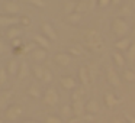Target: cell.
Returning <instances> with one entry per match:
<instances>
[{
  "label": "cell",
  "instance_id": "obj_1",
  "mask_svg": "<svg viewBox=\"0 0 135 123\" xmlns=\"http://www.w3.org/2000/svg\"><path fill=\"white\" fill-rule=\"evenodd\" d=\"M83 47L87 48L90 51H102L103 49V38L102 33L97 29H86L84 35H83Z\"/></svg>",
  "mask_w": 135,
  "mask_h": 123
},
{
  "label": "cell",
  "instance_id": "obj_2",
  "mask_svg": "<svg viewBox=\"0 0 135 123\" xmlns=\"http://www.w3.org/2000/svg\"><path fill=\"white\" fill-rule=\"evenodd\" d=\"M110 30L113 32V35L118 39H120V38L128 36L129 30H131V26H129V23L123 18H115V19H112Z\"/></svg>",
  "mask_w": 135,
  "mask_h": 123
},
{
  "label": "cell",
  "instance_id": "obj_3",
  "mask_svg": "<svg viewBox=\"0 0 135 123\" xmlns=\"http://www.w3.org/2000/svg\"><path fill=\"white\" fill-rule=\"evenodd\" d=\"M23 113V109L21 104H10L9 107L4 110V119L9 122H16Z\"/></svg>",
  "mask_w": 135,
  "mask_h": 123
},
{
  "label": "cell",
  "instance_id": "obj_4",
  "mask_svg": "<svg viewBox=\"0 0 135 123\" xmlns=\"http://www.w3.org/2000/svg\"><path fill=\"white\" fill-rule=\"evenodd\" d=\"M58 100H60L58 91H57L54 87L47 88V90H45V93H44V96H42V101H44V104L51 106V107H52V106H55L57 103H58Z\"/></svg>",
  "mask_w": 135,
  "mask_h": 123
},
{
  "label": "cell",
  "instance_id": "obj_5",
  "mask_svg": "<svg viewBox=\"0 0 135 123\" xmlns=\"http://www.w3.org/2000/svg\"><path fill=\"white\" fill-rule=\"evenodd\" d=\"M3 10H4V15H9V16H19L21 13V4L13 2V0H4L3 2Z\"/></svg>",
  "mask_w": 135,
  "mask_h": 123
},
{
  "label": "cell",
  "instance_id": "obj_6",
  "mask_svg": "<svg viewBox=\"0 0 135 123\" xmlns=\"http://www.w3.org/2000/svg\"><path fill=\"white\" fill-rule=\"evenodd\" d=\"M41 32L44 36H47L50 41H57L58 39V33H57L55 28L51 25V22H42L41 23Z\"/></svg>",
  "mask_w": 135,
  "mask_h": 123
},
{
  "label": "cell",
  "instance_id": "obj_7",
  "mask_svg": "<svg viewBox=\"0 0 135 123\" xmlns=\"http://www.w3.org/2000/svg\"><path fill=\"white\" fill-rule=\"evenodd\" d=\"M106 81L112 85V87H119L120 85V75L113 67H109L106 70Z\"/></svg>",
  "mask_w": 135,
  "mask_h": 123
},
{
  "label": "cell",
  "instance_id": "obj_8",
  "mask_svg": "<svg viewBox=\"0 0 135 123\" xmlns=\"http://www.w3.org/2000/svg\"><path fill=\"white\" fill-rule=\"evenodd\" d=\"M21 16H9V15H0V26L2 28H12L18 26Z\"/></svg>",
  "mask_w": 135,
  "mask_h": 123
},
{
  "label": "cell",
  "instance_id": "obj_9",
  "mask_svg": "<svg viewBox=\"0 0 135 123\" xmlns=\"http://www.w3.org/2000/svg\"><path fill=\"white\" fill-rule=\"evenodd\" d=\"M54 61L60 67H68L71 64V55L68 52H57L54 55Z\"/></svg>",
  "mask_w": 135,
  "mask_h": 123
},
{
  "label": "cell",
  "instance_id": "obj_10",
  "mask_svg": "<svg viewBox=\"0 0 135 123\" xmlns=\"http://www.w3.org/2000/svg\"><path fill=\"white\" fill-rule=\"evenodd\" d=\"M60 84H61V87L64 88V90H70L73 91L74 88H77V81L76 78H74L73 75H64L60 78Z\"/></svg>",
  "mask_w": 135,
  "mask_h": 123
},
{
  "label": "cell",
  "instance_id": "obj_11",
  "mask_svg": "<svg viewBox=\"0 0 135 123\" xmlns=\"http://www.w3.org/2000/svg\"><path fill=\"white\" fill-rule=\"evenodd\" d=\"M131 44H132L131 38H129V36H125V38L116 39L115 44H113V48H115V51H119V52H123V51L126 52L128 48L131 47Z\"/></svg>",
  "mask_w": 135,
  "mask_h": 123
},
{
  "label": "cell",
  "instance_id": "obj_12",
  "mask_svg": "<svg viewBox=\"0 0 135 123\" xmlns=\"http://www.w3.org/2000/svg\"><path fill=\"white\" fill-rule=\"evenodd\" d=\"M103 101H105V104L108 106L109 109H113L115 106H118L122 100L118 99L116 96H115V93H112V91H108V93H105V96H103Z\"/></svg>",
  "mask_w": 135,
  "mask_h": 123
},
{
  "label": "cell",
  "instance_id": "obj_13",
  "mask_svg": "<svg viewBox=\"0 0 135 123\" xmlns=\"http://www.w3.org/2000/svg\"><path fill=\"white\" fill-rule=\"evenodd\" d=\"M71 107H73V116L74 117H80L81 119L83 116L86 114V104L84 101H74L71 103Z\"/></svg>",
  "mask_w": 135,
  "mask_h": 123
},
{
  "label": "cell",
  "instance_id": "obj_14",
  "mask_svg": "<svg viewBox=\"0 0 135 123\" xmlns=\"http://www.w3.org/2000/svg\"><path fill=\"white\" fill-rule=\"evenodd\" d=\"M33 42L36 44V47L44 48V49H48V48L51 47V41L47 38V36L42 35V33H36V35H33Z\"/></svg>",
  "mask_w": 135,
  "mask_h": 123
},
{
  "label": "cell",
  "instance_id": "obj_15",
  "mask_svg": "<svg viewBox=\"0 0 135 123\" xmlns=\"http://www.w3.org/2000/svg\"><path fill=\"white\" fill-rule=\"evenodd\" d=\"M19 67H21V62H18V59H16V58L9 59V61H7V64H6L7 74H9V75H18Z\"/></svg>",
  "mask_w": 135,
  "mask_h": 123
},
{
  "label": "cell",
  "instance_id": "obj_16",
  "mask_svg": "<svg viewBox=\"0 0 135 123\" xmlns=\"http://www.w3.org/2000/svg\"><path fill=\"white\" fill-rule=\"evenodd\" d=\"M112 59H113V64L116 65L118 68H125L126 58H125V55H122V52L113 51V52H112Z\"/></svg>",
  "mask_w": 135,
  "mask_h": 123
},
{
  "label": "cell",
  "instance_id": "obj_17",
  "mask_svg": "<svg viewBox=\"0 0 135 123\" xmlns=\"http://www.w3.org/2000/svg\"><path fill=\"white\" fill-rule=\"evenodd\" d=\"M12 96H13V90H10V88L0 93V109H3V110H4V107H6V109L9 107V106H7V103L10 101Z\"/></svg>",
  "mask_w": 135,
  "mask_h": 123
},
{
  "label": "cell",
  "instance_id": "obj_18",
  "mask_svg": "<svg viewBox=\"0 0 135 123\" xmlns=\"http://www.w3.org/2000/svg\"><path fill=\"white\" fill-rule=\"evenodd\" d=\"M79 80L81 83V85H89L90 84V75H89V71H87V67L86 65H81L79 68Z\"/></svg>",
  "mask_w": 135,
  "mask_h": 123
},
{
  "label": "cell",
  "instance_id": "obj_19",
  "mask_svg": "<svg viewBox=\"0 0 135 123\" xmlns=\"http://www.w3.org/2000/svg\"><path fill=\"white\" fill-rule=\"evenodd\" d=\"M31 55H32V59L36 62V64H41L42 61H45V59H47V49L38 47L32 54H31Z\"/></svg>",
  "mask_w": 135,
  "mask_h": 123
},
{
  "label": "cell",
  "instance_id": "obj_20",
  "mask_svg": "<svg viewBox=\"0 0 135 123\" xmlns=\"http://www.w3.org/2000/svg\"><path fill=\"white\" fill-rule=\"evenodd\" d=\"M22 33H23V30H22V28L19 26H12V28H7V32H6V36L7 39H10V41H13V39H18L22 36Z\"/></svg>",
  "mask_w": 135,
  "mask_h": 123
},
{
  "label": "cell",
  "instance_id": "obj_21",
  "mask_svg": "<svg viewBox=\"0 0 135 123\" xmlns=\"http://www.w3.org/2000/svg\"><path fill=\"white\" fill-rule=\"evenodd\" d=\"M99 111V103H97L96 99H90L87 103H86V113L87 114H96Z\"/></svg>",
  "mask_w": 135,
  "mask_h": 123
},
{
  "label": "cell",
  "instance_id": "obj_22",
  "mask_svg": "<svg viewBox=\"0 0 135 123\" xmlns=\"http://www.w3.org/2000/svg\"><path fill=\"white\" fill-rule=\"evenodd\" d=\"M31 70H29V65H28L26 61L21 62V67H19V73H18V78L19 80H25L28 75H29Z\"/></svg>",
  "mask_w": 135,
  "mask_h": 123
},
{
  "label": "cell",
  "instance_id": "obj_23",
  "mask_svg": "<svg viewBox=\"0 0 135 123\" xmlns=\"http://www.w3.org/2000/svg\"><path fill=\"white\" fill-rule=\"evenodd\" d=\"M68 54H70V55H74V57H83V54H84V47H83V45H79V44H74L68 48Z\"/></svg>",
  "mask_w": 135,
  "mask_h": 123
},
{
  "label": "cell",
  "instance_id": "obj_24",
  "mask_svg": "<svg viewBox=\"0 0 135 123\" xmlns=\"http://www.w3.org/2000/svg\"><path fill=\"white\" fill-rule=\"evenodd\" d=\"M81 19H83V15H81V13L74 12V13H71V15H68L67 18H65V20H67L70 25H80Z\"/></svg>",
  "mask_w": 135,
  "mask_h": 123
},
{
  "label": "cell",
  "instance_id": "obj_25",
  "mask_svg": "<svg viewBox=\"0 0 135 123\" xmlns=\"http://www.w3.org/2000/svg\"><path fill=\"white\" fill-rule=\"evenodd\" d=\"M83 97H84V90L81 87H77L71 91V103L74 101H81Z\"/></svg>",
  "mask_w": 135,
  "mask_h": 123
},
{
  "label": "cell",
  "instance_id": "obj_26",
  "mask_svg": "<svg viewBox=\"0 0 135 123\" xmlns=\"http://www.w3.org/2000/svg\"><path fill=\"white\" fill-rule=\"evenodd\" d=\"M60 113H61V117L62 119H68L70 120L73 116V107H71V104H64L61 109H60Z\"/></svg>",
  "mask_w": 135,
  "mask_h": 123
},
{
  "label": "cell",
  "instance_id": "obj_27",
  "mask_svg": "<svg viewBox=\"0 0 135 123\" xmlns=\"http://www.w3.org/2000/svg\"><path fill=\"white\" fill-rule=\"evenodd\" d=\"M90 9V4L87 3V0H80V2H77V6H76V12L81 13V15H84L87 10Z\"/></svg>",
  "mask_w": 135,
  "mask_h": 123
},
{
  "label": "cell",
  "instance_id": "obj_28",
  "mask_svg": "<svg viewBox=\"0 0 135 123\" xmlns=\"http://www.w3.org/2000/svg\"><path fill=\"white\" fill-rule=\"evenodd\" d=\"M26 93H28V96L32 97V99H39V97H41V90H39L38 85H29Z\"/></svg>",
  "mask_w": 135,
  "mask_h": 123
},
{
  "label": "cell",
  "instance_id": "obj_29",
  "mask_svg": "<svg viewBox=\"0 0 135 123\" xmlns=\"http://www.w3.org/2000/svg\"><path fill=\"white\" fill-rule=\"evenodd\" d=\"M32 74H33V77H35V78L42 80V78H44V74H45V68L41 67L39 64H36L35 67H32Z\"/></svg>",
  "mask_w": 135,
  "mask_h": 123
},
{
  "label": "cell",
  "instance_id": "obj_30",
  "mask_svg": "<svg viewBox=\"0 0 135 123\" xmlns=\"http://www.w3.org/2000/svg\"><path fill=\"white\" fill-rule=\"evenodd\" d=\"M122 78L125 80V81H128V83H134L135 81V73L132 70H123V74H122Z\"/></svg>",
  "mask_w": 135,
  "mask_h": 123
},
{
  "label": "cell",
  "instance_id": "obj_31",
  "mask_svg": "<svg viewBox=\"0 0 135 123\" xmlns=\"http://www.w3.org/2000/svg\"><path fill=\"white\" fill-rule=\"evenodd\" d=\"M45 123H64V119L57 114H48L45 117Z\"/></svg>",
  "mask_w": 135,
  "mask_h": 123
},
{
  "label": "cell",
  "instance_id": "obj_32",
  "mask_svg": "<svg viewBox=\"0 0 135 123\" xmlns=\"http://www.w3.org/2000/svg\"><path fill=\"white\" fill-rule=\"evenodd\" d=\"M76 6H77V3H74V2H67V3H65L64 10H65V13H67V16L76 12Z\"/></svg>",
  "mask_w": 135,
  "mask_h": 123
},
{
  "label": "cell",
  "instance_id": "obj_33",
  "mask_svg": "<svg viewBox=\"0 0 135 123\" xmlns=\"http://www.w3.org/2000/svg\"><path fill=\"white\" fill-rule=\"evenodd\" d=\"M126 58H128L129 61H135V42H132L131 47L126 51Z\"/></svg>",
  "mask_w": 135,
  "mask_h": 123
},
{
  "label": "cell",
  "instance_id": "obj_34",
  "mask_svg": "<svg viewBox=\"0 0 135 123\" xmlns=\"http://www.w3.org/2000/svg\"><path fill=\"white\" fill-rule=\"evenodd\" d=\"M7 77H9V74H7L6 67H0V85H3L7 81Z\"/></svg>",
  "mask_w": 135,
  "mask_h": 123
},
{
  "label": "cell",
  "instance_id": "obj_35",
  "mask_svg": "<svg viewBox=\"0 0 135 123\" xmlns=\"http://www.w3.org/2000/svg\"><path fill=\"white\" fill-rule=\"evenodd\" d=\"M10 47H12V49H13V51L23 48V44H22V39H21V38H18V39H13V41H10Z\"/></svg>",
  "mask_w": 135,
  "mask_h": 123
},
{
  "label": "cell",
  "instance_id": "obj_36",
  "mask_svg": "<svg viewBox=\"0 0 135 123\" xmlns=\"http://www.w3.org/2000/svg\"><path fill=\"white\" fill-rule=\"evenodd\" d=\"M28 3L33 4V6H35V7H38V9H44V7L47 6L44 0H28Z\"/></svg>",
  "mask_w": 135,
  "mask_h": 123
},
{
  "label": "cell",
  "instance_id": "obj_37",
  "mask_svg": "<svg viewBox=\"0 0 135 123\" xmlns=\"http://www.w3.org/2000/svg\"><path fill=\"white\" fill-rule=\"evenodd\" d=\"M19 25H22V26H29L31 25V18L26 15H22L21 19H19Z\"/></svg>",
  "mask_w": 135,
  "mask_h": 123
},
{
  "label": "cell",
  "instance_id": "obj_38",
  "mask_svg": "<svg viewBox=\"0 0 135 123\" xmlns=\"http://www.w3.org/2000/svg\"><path fill=\"white\" fill-rule=\"evenodd\" d=\"M42 81L47 83V84L52 81V73H51L50 70H47V68H45V74H44V78H42Z\"/></svg>",
  "mask_w": 135,
  "mask_h": 123
},
{
  "label": "cell",
  "instance_id": "obj_39",
  "mask_svg": "<svg viewBox=\"0 0 135 123\" xmlns=\"http://www.w3.org/2000/svg\"><path fill=\"white\" fill-rule=\"evenodd\" d=\"M110 3H112V0H97V6H99L100 9H105V7H108Z\"/></svg>",
  "mask_w": 135,
  "mask_h": 123
},
{
  "label": "cell",
  "instance_id": "obj_40",
  "mask_svg": "<svg viewBox=\"0 0 135 123\" xmlns=\"http://www.w3.org/2000/svg\"><path fill=\"white\" fill-rule=\"evenodd\" d=\"M87 71H89V75H90V80H94V73H96V68H94L93 62L87 67Z\"/></svg>",
  "mask_w": 135,
  "mask_h": 123
},
{
  "label": "cell",
  "instance_id": "obj_41",
  "mask_svg": "<svg viewBox=\"0 0 135 123\" xmlns=\"http://www.w3.org/2000/svg\"><path fill=\"white\" fill-rule=\"evenodd\" d=\"M123 119H125L128 123H135V116L131 114V113H125L123 114Z\"/></svg>",
  "mask_w": 135,
  "mask_h": 123
},
{
  "label": "cell",
  "instance_id": "obj_42",
  "mask_svg": "<svg viewBox=\"0 0 135 123\" xmlns=\"http://www.w3.org/2000/svg\"><path fill=\"white\" fill-rule=\"evenodd\" d=\"M81 120H86V123H93L94 116H93V114H87V113H86L84 116L81 117Z\"/></svg>",
  "mask_w": 135,
  "mask_h": 123
},
{
  "label": "cell",
  "instance_id": "obj_43",
  "mask_svg": "<svg viewBox=\"0 0 135 123\" xmlns=\"http://www.w3.org/2000/svg\"><path fill=\"white\" fill-rule=\"evenodd\" d=\"M4 52H6V44H4L3 39L0 38V55H3Z\"/></svg>",
  "mask_w": 135,
  "mask_h": 123
},
{
  "label": "cell",
  "instance_id": "obj_44",
  "mask_svg": "<svg viewBox=\"0 0 135 123\" xmlns=\"http://www.w3.org/2000/svg\"><path fill=\"white\" fill-rule=\"evenodd\" d=\"M120 13H122V15H131L132 10H131V7H129V6H123L122 10H120Z\"/></svg>",
  "mask_w": 135,
  "mask_h": 123
},
{
  "label": "cell",
  "instance_id": "obj_45",
  "mask_svg": "<svg viewBox=\"0 0 135 123\" xmlns=\"http://www.w3.org/2000/svg\"><path fill=\"white\" fill-rule=\"evenodd\" d=\"M110 123H128L125 119H119V117H113Z\"/></svg>",
  "mask_w": 135,
  "mask_h": 123
},
{
  "label": "cell",
  "instance_id": "obj_46",
  "mask_svg": "<svg viewBox=\"0 0 135 123\" xmlns=\"http://www.w3.org/2000/svg\"><path fill=\"white\" fill-rule=\"evenodd\" d=\"M67 123H81V119L80 117H71Z\"/></svg>",
  "mask_w": 135,
  "mask_h": 123
},
{
  "label": "cell",
  "instance_id": "obj_47",
  "mask_svg": "<svg viewBox=\"0 0 135 123\" xmlns=\"http://www.w3.org/2000/svg\"><path fill=\"white\" fill-rule=\"evenodd\" d=\"M120 3H122V0H112L110 4H113V6H119Z\"/></svg>",
  "mask_w": 135,
  "mask_h": 123
},
{
  "label": "cell",
  "instance_id": "obj_48",
  "mask_svg": "<svg viewBox=\"0 0 135 123\" xmlns=\"http://www.w3.org/2000/svg\"><path fill=\"white\" fill-rule=\"evenodd\" d=\"M22 123H38L36 120H33V119H26V120H23Z\"/></svg>",
  "mask_w": 135,
  "mask_h": 123
},
{
  "label": "cell",
  "instance_id": "obj_49",
  "mask_svg": "<svg viewBox=\"0 0 135 123\" xmlns=\"http://www.w3.org/2000/svg\"><path fill=\"white\" fill-rule=\"evenodd\" d=\"M132 35L135 36V25H134V26H132Z\"/></svg>",
  "mask_w": 135,
  "mask_h": 123
},
{
  "label": "cell",
  "instance_id": "obj_50",
  "mask_svg": "<svg viewBox=\"0 0 135 123\" xmlns=\"http://www.w3.org/2000/svg\"><path fill=\"white\" fill-rule=\"evenodd\" d=\"M0 123H4V122H3V120H2V119H0Z\"/></svg>",
  "mask_w": 135,
  "mask_h": 123
},
{
  "label": "cell",
  "instance_id": "obj_51",
  "mask_svg": "<svg viewBox=\"0 0 135 123\" xmlns=\"http://www.w3.org/2000/svg\"><path fill=\"white\" fill-rule=\"evenodd\" d=\"M134 6H135V3H134Z\"/></svg>",
  "mask_w": 135,
  "mask_h": 123
}]
</instances>
